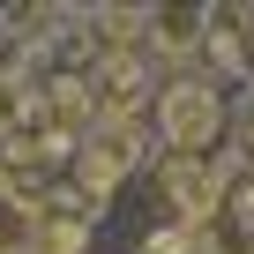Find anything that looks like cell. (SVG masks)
Listing matches in <instances>:
<instances>
[{"mask_svg": "<svg viewBox=\"0 0 254 254\" xmlns=\"http://www.w3.org/2000/svg\"><path fill=\"white\" fill-rule=\"evenodd\" d=\"M142 157H150V127H142V120H97L90 135H82V150H75V180H82L75 194H82V217H97Z\"/></svg>", "mask_w": 254, "mask_h": 254, "instance_id": "6da1fadb", "label": "cell"}, {"mask_svg": "<svg viewBox=\"0 0 254 254\" xmlns=\"http://www.w3.org/2000/svg\"><path fill=\"white\" fill-rule=\"evenodd\" d=\"M217 127H224V97H217L202 75L165 82V97H157V135L172 142V157H209Z\"/></svg>", "mask_w": 254, "mask_h": 254, "instance_id": "7a4b0ae2", "label": "cell"}, {"mask_svg": "<svg viewBox=\"0 0 254 254\" xmlns=\"http://www.w3.org/2000/svg\"><path fill=\"white\" fill-rule=\"evenodd\" d=\"M157 180H165V202H172V217H180L187 232H202V224L224 217V180H217L209 157H165Z\"/></svg>", "mask_w": 254, "mask_h": 254, "instance_id": "3957f363", "label": "cell"}, {"mask_svg": "<svg viewBox=\"0 0 254 254\" xmlns=\"http://www.w3.org/2000/svg\"><path fill=\"white\" fill-rule=\"evenodd\" d=\"M209 45V8H150V45L157 60H187Z\"/></svg>", "mask_w": 254, "mask_h": 254, "instance_id": "277c9868", "label": "cell"}, {"mask_svg": "<svg viewBox=\"0 0 254 254\" xmlns=\"http://www.w3.org/2000/svg\"><path fill=\"white\" fill-rule=\"evenodd\" d=\"M30 254H90V217H82V209H53V202H38Z\"/></svg>", "mask_w": 254, "mask_h": 254, "instance_id": "5b68a950", "label": "cell"}, {"mask_svg": "<svg viewBox=\"0 0 254 254\" xmlns=\"http://www.w3.org/2000/svg\"><path fill=\"white\" fill-rule=\"evenodd\" d=\"M30 112H38V82L0 75V142H15L23 127H30Z\"/></svg>", "mask_w": 254, "mask_h": 254, "instance_id": "8992f818", "label": "cell"}, {"mask_svg": "<svg viewBox=\"0 0 254 254\" xmlns=\"http://www.w3.org/2000/svg\"><path fill=\"white\" fill-rule=\"evenodd\" d=\"M23 60H30V38L15 23H0V75H23Z\"/></svg>", "mask_w": 254, "mask_h": 254, "instance_id": "52a82bcc", "label": "cell"}]
</instances>
